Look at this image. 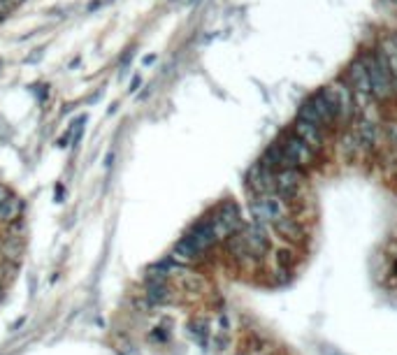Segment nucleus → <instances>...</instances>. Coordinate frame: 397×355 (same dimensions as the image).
I'll list each match as a JSON object with an SVG mask.
<instances>
[{
	"label": "nucleus",
	"mask_w": 397,
	"mask_h": 355,
	"mask_svg": "<svg viewBox=\"0 0 397 355\" xmlns=\"http://www.w3.org/2000/svg\"><path fill=\"white\" fill-rule=\"evenodd\" d=\"M297 119L309 121V123L323 128V130H327L330 126L337 123L339 109H337V102H334V98L330 93V88H323V91H318V93L311 95L309 100L300 107V112H297Z\"/></svg>",
	"instance_id": "f257e3e1"
},
{
	"label": "nucleus",
	"mask_w": 397,
	"mask_h": 355,
	"mask_svg": "<svg viewBox=\"0 0 397 355\" xmlns=\"http://www.w3.org/2000/svg\"><path fill=\"white\" fill-rule=\"evenodd\" d=\"M279 147H281V158H284V168L304 170L316 163V151L309 149L302 140H297L293 133L286 135L279 142Z\"/></svg>",
	"instance_id": "f03ea898"
},
{
	"label": "nucleus",
	"mask_w": 397,
	"mask_h": 355,
	"mask_svg": "<svg viewBox=\"0 0 397 355\" xmlns=\"http://www.w3.org/2000/svg\"><path fill=\"white\" fill-rule=\"evenodd\" d=\"M365 67H367V74H370V81H372V95H379V98H388L395 91L393 84V70L388 67L386 58L384 56H367V58H360Z\"/></svg>",
	"instance_id": "7ed1b4c3"
},
{
	"label": "nucleus",
	"mask_w": 397,
	"mask_h": 355,
	"mask_svg": "<svg viewBox=\"0 0 397 355\" xmlns=\"http://www.w3.org/2000/svg\"><path fill=\"white\" fill-rule=\"evenodd\" d=\"M240 239H242L249 260H263L265 255L272 251V241H270V235H267V228H263V225H258V223L242 225Z\"/></svg>",
	"instance_id": "20e7f679"
},
{
	"label": "nucleus",
	"mask_w": 397,
	"mask_h": 355,
	"mask_svg": "<svg viewBox=\"0 0 397 355\" xmlns=\"http://www.w3.org/2000/svg\"><path fill=\"white\" fill-rule=\"evenodd\" d=\"M209 223H211V228H214V232H216L219 239H228L242 228L240 207L235 205V202H223V205H219L216 211L211 214Z\"/></svg>",
	"instance_id": "39448f33"
},
{
	"label": "nucleus",
	"mask_w": 397,
	"mask_h": 355,
	"mask_svg": "<svg viewBox=\"0 0 397 355\" xmlns=\"http://www.w3.org/2000/svg\"><path fill=\"white\" fill-rule=\"evenodd\" d=\"M304 188L302 172L293 168H284L279 172H274V195L281 198L284 202H291L295 198H300Z\"/></svg>",
	"instance_id": "423d86ee"
},
{
	"label": "nucleus",
	"mask_w": 397,
	"mask_h": 355,
	"mask_svg": "<svg viewBox=\"0 0 397 355\" xmlns=\"http://www.w3.org/2000/svg\"><path fill=\"white\" fill-rule=\"evenodd\" d=\"M247 186H249V191L254 193V198H258V195H272L274 193V172L263 168L261 163L254 165V170L247 175Z\"/></svg>",
	"instance_id": "0eeeda50"
},
{
	"label": "nucleus",
	"mask_w": 397,
	"mask_h": 355,
	"mask_svg": "<svg viewBox=\"0 0 397 355\" xmlns=\"http://www.w3.org/2000/svg\"><path fill=\"white\" fill-rule=\"evenodd\" d=\"M346 86L353 91V95H363L367 98L372 95V81H370V74H367V67H365L363 60H358L349 67L346 72Z\"/></svg>",
	"instance_id": "6e6552de"
},
{
	"label": "nucleus",
	"mask_w": 397,
	"mask_h": 355,
	"mask_svg": "<svg viewBox=\"0 0 397 355\" xmlns=\"http://www.w3.org/2000/svg\"><path fill=\"white\" fill-rule=\"evenodd\" d=\"M323 133H325L323 128L309 123V121L295 119V123H293V135H295V138L302 140L309 149H314L316 154H318V149L323 147Z\"/></svg>",
	"instance_id": "1a4fd4ad"
},
{
	"label": "nucleus",
	"mask_w": 397,
	"mask_h": 355,
	"mask_svg": "<svg viewBox=\"0 0 397 355\" xmlns=\"http://www.w3.org/2000/svg\"><path fill=\"white\" fill-rule=\"evenodd\" d=\"M186 239L190 241V244H193L197 251L200 253H204V251H209V248L216 244L219 241V237H216V232H214V228H211V223H209V218L207 221H200L197 225H193V230L188 232L186 235Z\"/></svg>",
	"instance_id": "9d476101"
},
{
	"label": "nucleus",
	"mask_w": 397,
	"mask_h": 355,
	"mask_svg": "<svg viewBox=\"0 0 397 355\" xmlns=\"http://www.w3.org/2000/svg\"><path fill=\"white\" fill-rule=\"evenodd\" d=\"M21 211V200L17 195H7V198L0 202V225H7L19 218Z\"/></svg>",
	"instance_id": "9b49d317"
},
{
	"label": "nucleus",
	"mask_w": 397,
	"mask_h": 355,
	"mask_svg": "<svg viewBox=\"0 0 397 355\" xmlns=\"http://www.w3.org/2000/svg\"><path fill=\"white\" fill-rule=\"evenodd\" d=\"M237 355H277L270 344L261 337H249L247 342L242 344V349L237 351Z\"/></svg>",
	"instance_id": "f8f14e48"
},
{
	"label": "nucleus",
	"mask_w": 397,
	"mask_h": 355,
	"mask_svg": "<svg viewBox=\"0 0 397 355\" xmlns=\"http://www.w3.org/2000/svg\"><path fill=\"white\" fill-rule=\"evenodd\" d=\"M200 255H202V253L197 251V248L190 244L186 237H181V239L177 241V246L172 248V258L179 260V262H195L197 258H200Z\"/></svg>",
	"instance_id": "ddd939ff"
},
{
	"label": "nucleus",
	"mask_w": 397,
	"mask_h": 355,
	"mask_svg": "<svg viewBox=\"0 0 397 355\" xmlns=\"http://www.w3.org/2000/svg\"><path fill=\"white\" fill-rule=\"evenodd\" d=\"M188 332H190V337L197 339L202 346L207 344V339H209V326H207V321L204 319H193L188 323Z\"/></svg>",
	"instance_id": "4468645a"
},
{
	"label": "nucleus",
	"mask_w": 397,
	"mask_h": 355,
	"mask_svg": "<svg viewBox=\"0 0 397 355\" xmlns=\"http://www.w3.org/2000/svg\"><path fill=\"white\" fill-rule=\"evenodd\" d=\"M179 286L186 293H200L204 288V281L197 274H193V272H186V274L179 276Z\"/></svg>",
	"instance_id": "2eb2a0df"
},
{
	"label": "nucleus",
	"mask_w": 397,
	"mask_h": 355,
	"mask_svg": "<svg viewBox=\"0 0 397 355\" xmlns=\"http://www.w3.org/2000/svg\"><path fill=\"white\" fill-rule=\"evenodd\" d=\"M291 255H293L291 251H279L277 253V262H279L281 267H288V262H291Z\"/></svg>",
	"instance_id": "dca6fc26"
},
{
	"label": "nucleus",
	"mask_w": 397,
	"mask_h": 355,
	"mask_svg": "<svg viewBox=\"0 0 397 355\" xmlns=\"http://www.w3.org/2000/svg\"><path fill=\"white\" fill-rule=\"evenodd\" d=\"M14 3H17V5H21V3H24V0H14Z\"/></svg>",
	"instance_id": "f3484780"
},
{
	"label": "nucleus",
	"mask_w": 397,
	"mask_h": 355,
	"mask_svg": "<svg viewBox=\"0 0 397 355\" xmlns=\"http://www.w3.org/2000/svg\"><path fill=\"white\" fill-rule=\"evenodd\" d=\"M0 21H3V14H0Z\"/></svg>",
	"instance_id": "a211bd4d"
},
{
	"label": "nucleus",
	"mask_w": 397,
	"mask_h": 355,
	"mask_svg": "<svg viewBox=\"0 0 397 355\" xmlns=\"http://www.w3.org/2000/svg\"><path fill=\"white\" fill-rule=\"evenodd\" d=\"M0 293H3V288H0Z\"/></svg>",
	"instance_id": "6ab92c4d"
}]
</instances>
